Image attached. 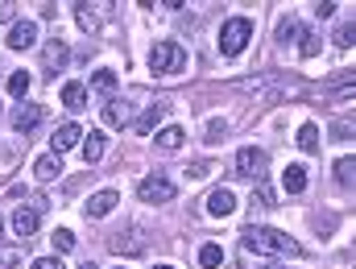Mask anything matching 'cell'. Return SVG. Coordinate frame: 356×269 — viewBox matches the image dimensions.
I'll return each mask as SVG.
<instances>
[{"label": "cell", "mask_w": 356, "mask_h": 269, "mask_svg": "<svg viewBox=\"0 0 356 269\" xmlns=\"http://www.w3.org/2000/svg\"><path fill=\"white\" fill-rule=\"evenodd\" d=\"M241 245L249 253H266V257H302V245L294 236H286L277 228H257V224H249L241 232Z\"/></svg>", "instance_id": "obj_1"}, {"label": "cell", "mask_w": 356, "mask_h": 269, "mask_svg": "<svg viewBox=\"0 0 356 269\" xmlns=\"http://www.w3.org/2000/svg\"><path fill=\"white\" fill-rule=\"evenodd\" d=\"M249 38H253V21H249V17H228V21L220 25V54H224V58H236V54L249 46Z\"/></svg>", "instance_id": "obj_2"}, {"label": "cell", "mask_w": 356, "mask_h": 269, "mask_svg": "<svg viewBox=\"0 0 356 269\" xmlns=\"http://www.w3.org/2000/svg\"><path fill=\"white\" fill-rule=\"evenodd\" d=\"M149 71L154 75H178V71H186V50L178 46V42H154V50H149Z\"/></svg>", "instance_id": "obj_3"}, {"label": "cell", "mask_w": 356, "mask_h": 269, "mask_svg": "<svg viewBox=\"0 0 356 269\" xmlns=\"http://www.w3.org/2000/svg\"><path fill=\"white\" fill-rule=\"evenodd\" d=\"M137 195H141V203H170L178 195V186L166 174H145L137 182Z\"/></svg>", "instance_id": "obj_4"}, {"label": "cell", "mask_w": 356, "mask_h": 269, "mask_svg": "<svg viewBox=\"0 0 356 269\" xmlns=\"http://www.w3.org/2000/svg\"><path fill=\"white\" fill-rule=\"evenodd\" d=\"M42 211H46V199H38V195H33V199H29V207H17V211H13V232H17L21 241H25V236H33V232H38V224H42Z\"/></svg>", "instance_id": "obj_5"}, {"label": "cell", "mask_w": 356, "mask_h": 269, "mask_svg": "<svg viewBox=\"0 0 356 269\" xmlns=\"http://www.w3.org/2000/svg\"><path fill=\"white\" fill-rule=\"evenodd\" d=\"M108 245H112V253H116V257H141L149 241H145V232H141V228H124V232H116Z\"/></svg>", "instance_id": "obj_6"}, {"label": "cell", "mask_w": 356, "mask_h": 269, "mask_svg": "<svg viewBox=\"0 0 356 269\" xmlns=\"http://www.w3.org/2000/svg\"><path fill=\"white\" fill-rule=\"evenodd\" d=\"M269 166L266 149H253V145H245L241 154H236V174H245V179H261Z\"/></svg>", "instance_id": "obj_7"}, {"label": "cell", "mask_w": 356, "mask_h": 269, "mask_svg": "<svg viewBox=\"0 0 356 269\" xmlns=\"http://www.w3.org/2000/svg\"><path fill=\"white\" fill-rule=\"evenodd\" d=\"M42 116H46L42 104H21V108L13 112V133H17V137H29V133L42 124Z\"/></svg>", "instance_id": "obj_8"}, {"label": "cell", "mask_w": 356, "mask_h": 269, "mask_svg": "<svg viewBox=\"0 0 356 269\" xmlns=\"http://www.w3.org/2000/svg\"><path fill=\"white\" fill-rule=\"evenodd\" d=\"M4 42H8L13 50H29V46L38 42V25H33V21H13V25H8V38H4Z\"/></svg>", "instance_id": "obj_9"}, {"label": "cell", "mask_w": 356, "mask_h": 269, "mask_svg": "<svg viewBox=\"0 0 356 269\" xmlns=\"http://www.w3.org/2000/svg\"><path fill=\"white\" fill-rule=\"evenodd\" d=\"M232 211H236V195H232L228 186H216V190L207 195V215L224 220V215H232Z\"/></svg>", "instance_id": "obj_10"}, {"label": "cell", "mask_w": 356, "mask_h": 269, "mask_svg": "<svg viewBox=\"0 0 356 269\" xmlns=\"http://www.w3.org/2000/svg\"><path fill=\"white\" fill-rule=\"evenodd\" d=\"M67 58H71L67 42H58V38H54V42H46V46H42V63H46V71H50V75H58V71L67 67Z\"/></svg>", "instance_id": "obj_11"}, {"label": "cell", "mask_w": 356, "mask_h": 269, "mask_svg": "<svg viewBox=\"0 0 356 269\" xmlns=\"http://www.w3.org/2000/svg\"><path fill=\"white\" fill-rule=\"evenodd\" d=\"M116 203H120V195H116V190H95V195L88 199V215H91V220H104V215H112V207H116Z\"/></svg>", "instance_id": "obj_12"}, {"label": "cell", "mask_w": 356, "mask_h": 269, "mask_svg": "<svg viewBox=\"0 0 356 269\" xmlns=\"http://www.w3.org/2000/svg\"><path fill=\"white\" fill-rule=\"evenodd\" d=\"M162 112H166L162 104H149V108H145V112H141V116L133 120V133H137V137H145V133H154V129L162 124Z\"/></svg>", "instance_id": "obj_13"}, {"label": "cell", "mask_w": 356, "mask_h": 269, "mask_svg": "<svg viewBox=\"0 0 356 269\" xmlns=\"http://www.w3.org/2000/svg\"><path fill=\"white\" fill-rule=\"evenodd\" d=\"M79 137H83V129H79V124H71V120H67V124H58V129H54V154L75 149V145H79Z\"/></svg>", "instance_id": "obj_14"}, {"label": "cell", "mask_w": 356, "mask_h": 269, "mask_svg": "<svg viewBox=\"0 0 356 269\" xmlns=\"http://www.w3.org/2000/svg\"><path fill=\"white\" fill-rule=\"evenodd\" d=\"M282 186H286L290 195H302V190H307V166H298V162H294V166H286Z\"/></svg>", "instance_id": "obj_15"}, {"label": "cell", "mask_w": 356, "mask_h": 269, "mask_svg": "<svg viewBox=\"0 0 356 269\" xmlns=\"http://www.w3.org/2000/svg\"><path fill=\"white\" fill-rule=\"evenodd\" d=\"M63 104H67L71 112L88 108V88H83V83H63Z\"/></svg>", "instance_id": "obj_16"}, {"label": "cell", "mask_w": 356, "mask_h": 269, "mask_svg": "<svg viewBox=\"0 0 356 269\" xmlns=\"http://www.w3.org/2000/svg\"><path fill=\"white\" fill-rule=\"evenodd\" d=\"M33 170H38V179H42V182L58 179V174H63V158H58V154H46V158H38V166H33Z\"/></svg>", "instance_id": "obj_17"}, {"label": "cell", "mask_w": 356, "mask_h": 269, "mask_svg": "<svg viewBox=\"0 0 356 269\" xmlns=\"http://www.w3.org/2000/svg\"><path fill=\"white\" fill-rule=\"evenodd\" d=\"M104 158V133H83V162H99Z\"/></svg>", "instance_id": "obj_18"}, {"label": "cell", "mask_w": 356, "mask_h": 269, "mask_svg": "<svg viewBox=\"0 0 356 269\" xmlns=\"http://www.w3.org/2000/svg\"><path fill=\"white\" fill-rule=\"evenodd\" d=\"M154 137H158V145H162V149H178V145L186 141V133H182L178 124H166V129H158Z\"/></svg>", "instance_id": "obj_19"}, {"label": "cell", "mask_w": 356, "mask_h": 269, "mask_svg": "<svg viewBox=\"0 0 356 269\" xmlns=\"http://www.w3.org/2000/svg\"><path fill=\"white\" fill-rule=\"evenodd\" d=\"M99 116H104V124H112V129H120V124L129 120V116H124V104H120V99H108Z\"/></svg>", "instance_id": "obj_20"}, {"label": "cell", "mask_w": 356, "mask_h": 269, "mask_svg": "<svg viewBox=\"0 0 356 269\" xmlns=\"http://www.w3.org/2000/svg\"><path fill=\"white\" fill-rule=\"evenodd\" d=\"M298 149H302V154H315V149H319V129H315V124H302V129H298Z\"/></svg>", "instance_id": "obj_21"}, {"label": "cell", "mask_w": 356, "mask_h": 269, "mask_svg": "<svg viewBox=\"0 0 356 269\" xmlns=\"http://www.w3.org/2000/svg\"><path fill=\"white\" fill-rule=\"evenodd\" d=\"M298 38H302V42H298V54H302V58H315V54H319V38H315V29H298Z\"/></svg>", "instance_id": "obj_22"}, {"label": "cell", "mask_w": 356, "mask_h": 269, "mask_svg": "<svg viewBox=\"0 0 356 269\" xmlns=\"http://www.w3.org/2000/svg\"><path fill=\"white\" fill-rule=\"evenodd\" d=\"M29 88H33V79H29L25 71H17V75L8 79V95H17V99H25V95H29Z\"/></svg>", "instance_id": "obj_23"}, {"label": "cell", "mask_w": 356, "mask_h": 269, "mask_svg": "<svg viewBox=\"0 0 356 269\" xmlns=\"http://www.w3.org/2000/svg\"><path fill=\"white\" fill-rule=\"evenodd\" d=\"M224 133H228V120H207L203 141H207V145H220V141H224Z\"/></svg>", "instance_id": "obj_24"}, {"label": "cell", "mask_w": 356, "mask_h": 269, "mask_svg": "<svg viewBox=\"0 0 356 269\" xmlns=\"http://www.w3.org/2000/svg\"><path fill=\"white\" fill-rule=\"evenodd\" d=\"M220 261H224V249H220V245H203V249H199V266L216 269Z\"/></svg>", "instance_id": "obj_25"}, {"label": "cell", "mask_w": 356, "mask_h": 269, "mask_svg": "<svg viewBox=\"0 0 356 269\" xmlns=\"http://www.w3.org/2000/svg\"><path fill=\"white\" fill-rule=\"evenodd\" d=\"M353 179H356V162L353 158H340V162H336V182H340V186H353Z\"/></svg>", "instance_id": "obj_26"}, {"label": "cell", "mask_w": 356, "mask_h": 269, "mask_svg": "<svg viewBox=\"0 0 356 269\" xmlns=\"http://www.w3.org/2000/svg\"><path fill=\"white\" fill-rule=\"evenodd\" d=\"M54 249H58V253H71V249H75V232H71V228H58V232H54Z\"/></svg>", "instance_id": "obj_27"}, {"label": "cell", "mask_w": 356, "mask_h": 269, "mask_svg": "<svg viewBox=\"0 0 356 269\" xmlns=\"http://www.w3.org/2000/svg\"><path fill=\"white\" fill-rule=\"evenodd\" d=\"M91 88L95 91H112L116 88V75H112V71H95V75H91Z\"/></svg>", "instance_id": "obj_28"}, {"label": "cell", "mask_w": 356, "mask_h": 269, "mask_svg": "<svg viewBox=\"0 0 356 269\" xmlns=\"http://www.w3.org/2000/svg\"><path fill=\"white\" fill-rule=\"evenodd\" d=\"M17 266H21V249L4 245V249H0V269H17Z\"/></svg>", "instance_id": "obj_29"}, {"label": "cell", "mask_w": 356, "mask_h": 269, "mask_svg": "<svg viewBox=\"0 0 356 269\" xmlns=\"http://www.w3.org/2000/svg\"><path fill=\"white\" fill-rule=\"evenodd\" d=\"M294 33H298V21H294V17H286V21H282V25H277V42H282V46H286V42H290V38H294Z\"/></svg>", "instance_id": "obj_30"}, {"label": "cell", "mask_w": 356, "mask_h": 269, "mask_svg": "<svg viewBox=\"0 0 356 269\" xmlns=\"http://www.w3.org/2000/svg\"><path fill=\"white\" fill-rule=\"evenodd\" d=\"M356 42V25H340L336 29V46H353Z\"/></svg>", "instance_id": "obj_31"}, {"label": "cell", "mask_w": 356, "mask_h": 269, "mask_svg": "<svg viewBox=\"0 0 356 269\" xmlns=\"http://www.w3.org/2000/svg\"><path fill=\"white\" fill-rule=\"evenodd\" d=\"M75 21H79V25H83L88 33H95V29H99V21H95V13H88V8H79V13H75Z\"/></svg>", "instance_id": "obj_32"}, {"label": "cell", "mask_w": 356, "mask_h": 269, "mask_svg": "<svg viewBox=\"0 0 356 269\" xmlns=\"http://www.w3.org/2000/svg\"><path fill=\"white\" fill-rule=\"evenodd\" d=\"M348 137H353V124L348 120H336L332 124V141H348Z\"/></svg>", "instance_id": "obj_33"}, {"label": "cell", "mask_w": 356, "mask_h": 269, "mask_svg": "<svg viewBox=\"0 0 356 269\" xmlns=\"http://www.w3.org/2000/svg\"><path fill=\"white\" fill-rule=\"evenodd\" d=\"M249 203H253V207H273V195H269L266 186H257V190H253V199H249Z\"/></svg>", "instance_id": "obj_34"}, {"label": "cell", "mask_w": 356, "mask_h": 269, "mask_svg": "<svg viewBox=\"0 0 356 269\" xmlns=\"http://www.w3.org/2000/svg\"><path fill=\"white\" fill-rule=\"evenodd\" d=\"M33 269H67V266H63L58 257H38V261H33Z\"/></svg>", "instance_id": "obj_35"}, {"label": "cell", "mask_w": 356, "mask_h": 269, "mask_svg": "<svg viewBox=\"0 0 356 269\" xmlns=\"http://www.w3.org/2000/svg\"><path fill=\"white\" fill-rule=\"evenodd\" d=\"M207 174H211V162H195L191 166V179H207Z\"/></svg>", "instance_id": "obj_36"}, {"label": "cell", "mask_w": 356, "mask_h": 269, "mask_svg": "<svg viewBox=\"0 0 356 269\" xmlns=\"http://www.w3.org/2000/svg\"><path fill=\"white\" fill-rule=\"evenodd\" d=\"M315 13H319V17H332V13H336V0H319Z\"/></svg>", "instance_id": "obj_37"}, {"label": "cell", "mask_w": 356, "mask_h": 269, "mask_svg": "<svg viewBox=\"0 0 356 269\" xmlns=\"http://www.w3.org/2000/svg\"><path fill=\"white\" fill-rule=\"evenodd\" d=\"M261 269H286V266H277V261H273V266H261Z\"/></svg>", "instance_id": "obj_38"}, {"label": "cell", "mask_w": 356, "mask_h": 269, "mask_svg": "<svg viewBox=\"0 0 356 269\" xmlns=\"http://www.w3.org/2000/svg\"><path fill=\"white\" fill-rule=\"evenodd\" d=\"M83 269H99V266H95V261H88V266H83Z\"/></svg>", "instance_id": "obj_39"}, {"label": "cell", "mask_w": 356, "mask_h": 269, "mask_svg": "<svg viewBox=\"0 0 356 269\" xmlns=\"http://www.w3.org/2000/svg\"><path fill=\"white\" fill-rule=\"evenodd\" d=\"M154 269H175V266H154Z\"/></svg>", "instance_id": "obj_40"}, {"label": "cell", "mask_w": 356, "mask_h": 269, "mask_svg": "<svg viewBox=\"0 0 356 269\" xmlns=\"http://www.w3.org/2000/svg\"><path fill=\"white\" fill-rule=\"evenodd\" d=\"M0 232H4V220H0Z\"/></svg>", "instance_id": "obj_41"}, {"label": "cell", "mask_w": 356, "mask_h": 269, "mask_svg": "<svg viewBox=\"0 0 356 269\" xmlns=\"http://www.w3.org/2000/svg\"><path fill=\"white\" fill-rule=\"evenodd\" d=\"M0 17H4V8H0Z\"/></svg>", "instance_id": "obj_42"}]
</instances>
